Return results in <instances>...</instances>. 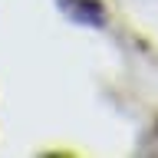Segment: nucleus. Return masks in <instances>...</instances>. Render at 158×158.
Listing matches in <instances>:
<instances>
[{"mask_svg": "<svg viewBox=\"0 0 158 158\" xmlns=\"http://www.w3.org/2000/svg\"><path fill=\"white\" fill-rule=\"evenodd\" d=\"M56 7L66 13L73 23L82 27H106V10L99 0H56Z\"/></svg>", "mask_w": 158, "mask_h": 158, "instance_id": "obj_1", "label": "nucleus"}]
</instances>
